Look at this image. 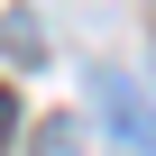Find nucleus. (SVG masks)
<instances>
[{
    "instance_id": "nucleus-1",
    "label": "nucleus",
    "mask_w": 156,
    "mask_h": 156,
    "mask_svg": "<svg viewBox=\"0 0 156 156\" xmlns=\"http://www.w3.org/2000/svg\"><path fill=\"white\" fill-rule=\"evenodd\" d=\"M37 156H73V119H55V129H46V147H37Z\"/></svg>"
},
{
    "instance_id": "nucleus-2",
    "label": "nucleus",
    "mask_w": 156,
    "mask_h": 156,
    "mask_svg": "<svg viewBox=\"0 0 156 156\" xmlns=\"http://www.w3.org/2000/svg\"><path fill=\"white\" fill-rule=\"evenodd\" d=\"M9 119H19V110H9V83H0V147H9Z\"/></svg>"
}]
</instances>
